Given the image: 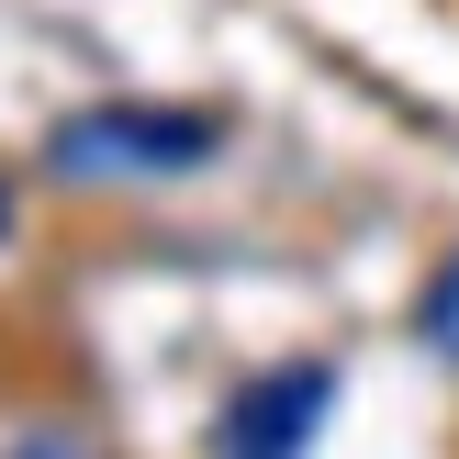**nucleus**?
<instances>
[{
	"label": "nucleus",
	"instance_id": "f257e3e1",
	"mask_svg": "<svg viewBox=\"0 0 459 459\" xmlns=\"http://www.w3.org/2000/svg\"><path fill=\"white\" fill-rule=\"evenodd\" d=\"M213 157H224V112H202V101H101L45 134L56 179H179V169H213Z\"/></svg>",
	"mask_w": 459,
	"mask_h": 459
},
{
	"label": "nucleus",
	"instance_id": "f03ea898",
	"mask_svg": "<svg viewBox=\"0 0 459 459\" xmlns=\"http://www.w3.org/2000/svg\"><path fill=\"white\" fill-rule=\"evenodd\" d=\"M336 403V370L325 359H281V370L236 381V403L213 415V448H303Z\"/></svg>",
	"mask_w": 459,
	"mask_h": 459
},
{
	"label": "nucleus",
	"instance_id": "7ed1b4c3",
	"mask_svg": "<svg viewBox=\"0 0 459 459\" xmlns=\"http://www.w3.org/2000/svg\"><path fill=\"white\" fill-rule=\"evenodd\" d=\"M415 336H426V348H437L448 370H459V247H448L437 269H426V291H415Z\"/></svg>",
	"mask_w": 459,
	"mask_h": 459
},
{
	"label": "nucleus",
	"instance_id": "20e7f679",
	"mask_svg": "<svg viewBox=\"0 0 459 459\" xmlns=\"http://www.w3.org/2000/svg\"><path fill=\"white\" fill-rule=\"evenodd\" d=\"M0 247H12V179H0Z\"/></svg>",
	"mask_w": 459,
	"mask_h": 459
}]
</instances>
